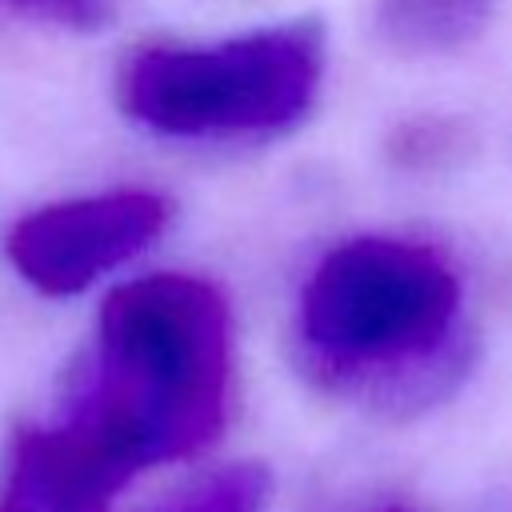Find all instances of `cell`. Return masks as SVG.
Instances as JSON below:
<instances>
[{"label": "cell", "mask_w": 512, "mask_h": 512, "mask_svg": "<svg viewBox=\"0 0 512 512\" xmlns=\"http://www.w3.org/2000/svg\"><path fill=\"white\" fill-rule=\"evenodd\" d=\"M228 404L224 292L188 272H148L104 296L96 340L40 424L116 496L140 472L204 452L224 432Z\"/></svg>", "instance_id": "cell-1"}, {"label": "cell", "mask_w": 512, "mask_h": 512, "mask_svg": "<svg viewBox=\"0 0 512 512\" xmlns=\"http://www.w3.org/2000/svg\"><path fill=\"white\" fill-rule=\"evenodd\" d=\"M356 512H428V504H420L408 492H384V496H372L368 504H360Z\"/></svg>", "instance_id": "cell-9"}, {"label": "cell", "mask_w": 512, "mask_h": 512, "mask_svg": "<svg viewBox=\"0 0 512 512\" xmlns=\"http://www.w3.org/2000/svg\"><path fill=\"white\" fill-rule=\"evenodd\" d=\"M324 80V36L296 20L200 44H144L116 76L140 128L180 144L268 140L308 116Z\"/></svg>", "instance_id": "cell-3"}, {"label": "cell", "mask_w": 512, "mask_h": 512, "mask_svg": "<svg viewBox=\"0 0 512 512\" xmlns=\"http://www.w3.org/2000/svg\"><path fill=\"white\" fill-rule=\"evenodd\" d=\"M12 16H24L60 32H100L116 16V0H0Z\"/></svg>", "instance_id": "cell-8"}, {"label": "cell", "mask_w": 512, "mask_h": 512, "mask_svg": "<svg viewBox=\"0 0 512 512\" xmlns=\"http://www.w3.org/2000/svg\"><path fill=\"white\" fill-rule=\"evenodd\" d=\"M496 0H384L380 28L404 52H444L468 40Z\"/></svg>", "instance_id": "cell-6"}, {"label": "cell", "mask_w": 512, "mask_h": 512, "mask_svg": "<svg viewBox=\"0 0 512 512\" xmlns=\"http://www.w3.org/2000/svg\"><path fill=\"white\" fill-rule=\"evenodd\" d=\"M272 476L260 460H236L196 476L164 512H268Z\"/></svg>", "instance_id": "cell-7"}, {"label": "cell", "mask_w": 512, "mask_h": 512, "mask_svg": "<svg viewBox=\"0 0 512 512\" xmlns=\"http://www.w3.org/2000/svg\"><path fill=\"white\" fill-rule=\"evenodd\" d=\"M168 200L152 188H108L52 200L8 228L4 252L24 284L76 296L148 252L168 228Z\"/></svg>", "instance_id": "cell-4"}, {"label": "cell", "mask_w": 512, "mask_h": 512, "mask_svg": "<svg viewBox=\"0 0 512 512\" xmlns=\"http://www.w3.org/2000/svg\"><path fill=\"white\" fill-rule=\"evenodd\" d=\"M292 344L320 392L380 416L436 408L476 360L460 268L436 244L392 232L348 236L312 264Z\"/></svg>", "instance_id": "cell-2"}, {"label": "cell", "mask_w": 512, "mask_h": 512, "mask_svg": "<svg viewBox=\"0 0 512 512\" xmlns=\"http://www.w3.org/2000/svg\"><path fill=\"white\" fill-rule=\"evenodd\" d=\"M104 488H96L40 424H20L0 464V512H112Z\"/></svg>", "instance_id": "cell-5"}]
</instances>
